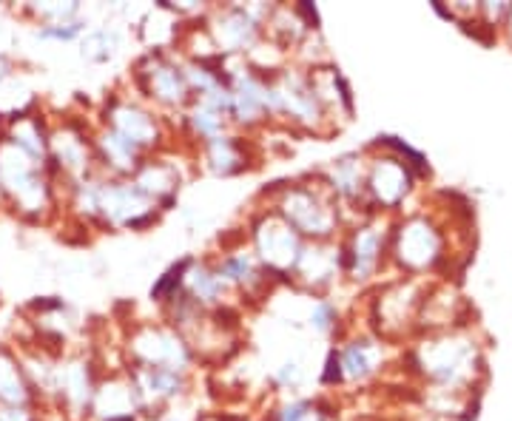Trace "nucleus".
Here are the masks:
<instances>
[{
	"mask_svg": "<svg viewBox=\"0 0 512 421\" xmlns=\"http://www.w3.org/2000/svg\"><path fill=\"white\" fill-rule=\"evenodd\" d=\"M151 200L134 183H100L97 217L111 225H140L148 220Z\"/></svg>",
	"mask_w": 512,
	"mask_h": 421,
	"instance_id": "f257e3e1",
	"label": "nucleus"
},
{
	"mask_svg": "<svg viewBox=\"0 0 512 421\" xmlns=\"http://www.w3.org/2000/svg\"><path fill=\"white\" fill-rule=\"evenodd\" d=\"M256 245H259L262 259L276 271H291L302 257V245L296 239V231L285 220L265 222L262 231L256 234Z\"/></svg>",
	"mask_w": 512,
	"mask_h": 421,
	"instance_id": "f03ea898",
	"label": "nucleus"
},
{
	"mask_svg": "<svg viewBox=\"0 0 512 421\" xmlns=\"http://www.w3.org/2000/svg\"><path fill=\"white\" fill-rule=\"evenodd\" d=\"M282 211H285V222L293 231H302L311 237H328L333 228L330 208H325V202H319V197H313L311 191H302V188L291 191Z\"/></svg>",
	"mask_w": 512,
	"mask_h": 421,
	"instance_id": "7ed1b4c3",
	"label": "nucleus"
},
{
	"mask_svg": "<svg viewBox=\"0 0 512 421\" xmlns=\"http://www.w3.org/2000/svg\"><path fill=\"white\" fill-rule=\"evenodd\" d=\"M37 396L23 365L20 356L12 348L0 345V404H20V407H35Z\"/></svg>",
	"mask_w": 512,
	"mask_h": 421,
	"instance_id": "20e7f679",
	"label": "nucleus"
},
{
	"mask_svg": "<svg viewBox=\"0 0 512 421\" xmlns=\"http://www.w3.org/2000/svg\"><path fill=\"white\" fill-rule=\"evenodd\" d=\"M399 254H402L407 265L424 268V265H430L436 259V254H439V237L424 222H410L402 231Z\"/></svg>",
	"mask_w": 512,
	"mask_h": 421,
	"instance_id": "39448f33",
	"label": "nucleus"
},
{
	"mask_svg": "<svg viewBox=\"0 0 512 421\" xmlns=\"http://www.w3.org/2000/svg\"><path fill=\"white\" fill-rule=\"evenodd\" d=\"M464 365H470V348H464L461 342H441L427 356L430 373L439 376L441 382H458L467 370Z\"/></svg>",
	"mask_w": 512,
	"mask_h": 421,
	"instance_id": "423d86ee",
	"label": "nucleus"
},
{
	"mask_svg": "<svg viewBox=\"0 0 512 421\" xmlns=\"http://www.w3.org/2000/svg\"><path fill=\"white\" fill-rule=\"evenodd\" d=\"M225 26H220V46H225L228 52H245L256 40V20L245 12V9H231L225 18Z\"/></svg>",
	"mask_w": 512,
	"mask_h": 421,
	"instance_id": "0eeeda50",
	"label": "nucleus"
},
{
	"mask_svg": "<svg viewBox=\"0 0 512 421\" xmlns=\"http://www.w3.org/2000/svg\"><path fill=\"white\" fill-rule=\"evenodd\" d=\"M111 129L117 131V134H123V137L131 140L137 148L148 146V143L157 137V126H154V120L137 109L117 111V114H114V126H111Z\"/></svg>",
	"mask_w": 512,
	"mask_h": 421,
	"instance_id": "6e6552de",
	"label": "nucleus"
},
{
	"mask_svg": "<svg viewBox=\"0 0 512 421\" xmlns=\"http://www.w3.org/2000/svg\"><path fill=\"white\" fill-rule=\"evenodd\" d=\"M151 94L157 97V100H163V103H180L188 92V80H185V74L180 69H174V66H168V63H157L151 72Z\"/></svg>",
	"mask_w": 512,
	"mask_h": 421,
	"instance_id": "1a4fd4ad",
	"label": "nucleus"
},
{
	"mask_svg": "<svg viewBox=\"0 0 512 421\" xmlns=\"http://www.w3.org/2000/svg\"><path fill=\"white\" fill-rule=\"evenodd\" d=\"M370 188L376 191V197L387 205L399 202L407 191V171L402 165H396L393 160L390 163H379L376 171H373V180H370Z\"/></svg>",
	"mask_w": 512,
	"mask_h": 421,
	"instance_id": "9d476101",
	"label": "nucleus"
},
{
	"mask_svg": "<svg viewBox=\"0 0 512 421\" xmlns=\"http://www.w3.org/2000/svg\"><path fill=\"white\" fill-rule=\"evenodd\" d=\"M185 288H188V293H191L197 302L211 305V302H220V296L225 293L228 285L222 282L217 271H211V268H205V265H194V268L185 274Z\"/></svg>",
	"mask_w": 512,
	"mask_h": 421,
	"instance_id": "9b49d317",
	"label": "nucleus"
},
{
	"mask_svg": "<svg viewBox=\"0 0 512 421\" xmlns=\"http://www.w3.org/2000/svg\"><path fill=\"white\" fill-rule=\"evenodd\" d=\"M379 251H382V237L376 228H362L356 239H353V274L356 279H365L376 262H379Z\"/></svg>",
	"mask_w": 512,
	"mask_h": 421,
	"instance_id": "f8f14e48",
	"label": "nucleus"
},
{
	"mask_svg": "<svg viewBox=\"0 0 512 421\" xmlns=\"http://www.w3.org/2000/svg\"><path fill=\"white\" fill-rule=\"evenodd\" d=\"M100 151H103V157H106L117 171H131V168H137V154H140V148L134 146L131 140H126L123 134H117L114 129H109L100 137Z\"/></svg>",
	"mask_w": 512,
	"mask_h": 421,
	"instance_id": "ddd939ff",
	"label": "nucleus"
},
{
	"mask_svg": "<svg viewBox=\"0 0 512 421\" xmlns=\"http://www.w3.org/2000/svg\"><path fill=\"white\" fill-rule=\"evenodd\" d=\"M373 365H376V350L370 348V342H353L336 356V367H342L348 379H365Z\"/></svg>",
	"mask_w": 512,
	"mask_h": 421,
	"instance_id": "4468645a",
	"label": "nucleus"
},
{
	"mask_svg": "<svg viewBox=\"0 0 512 421\" xmlns=\"http://www.w3.org/2000/svg\"><path fill=\"white\" fill-rule=\"evenodd\" d=\"M239 146L231 137H217V140H208V163L214 171L220 174H231L239 168Z\"/></svg>",
	"mask_w": 512,
	"mask_h": 421,
	"instance_id": "2eb2a0df",
	"label": "nucleus"
},
{
	"mask_svg": "<svg viewBox=\"0 0 512 421\" xmlns=\"http://www.w3.org/2000/svg\"><path fill=\"white\" fill-rule=\"evenodd\" d=\"M117 49V35L109 29H94L86 37H80V52L92 63H106Z\"/></svg>",
	"mask_w": 512,
	"mask_h": 421,
	"instance_id": "dca6fc26",
	"label": "nucleus"
},
{
	"mask_svg": "<svg viewBox=\"0 0 512 421\" xmlns=\"http://www.w3.org/2000/svg\"><path fill=\"white\" fill-rule=\"evenodd\" d=\"M330 185H333V191H339V194H345V197H353V194H359V188H362V177H359V163H353L350 157L339 160V163L333 165V174H330Z\"/></svg>",
	"mask_w": 512,
	"mask_h": 421,
	"instance_id": "f3484780",
	"label": "nucleus"
},
{
	"mask_svg": "<svg viewBox=\"0 0 512 421\" xmlns=\"http://www.w3.org/2000/svg\"><path fill=\"white\" fill-rule=\"evenodd\" d=\"M29 12L40 20L37 26H43V23H66V20H77L80 6H77V3H35V6H29Z\"/></svg>",
	"mask_w": 512,
	"mask_h": 421,
	"instance_id": "a211bd4d",
	"label": "nucleus"
},
{
	"mask_svg": "<svg viewBox=\"0 0 512 421\" xmlns=\"http://www.w3.org/2000/svg\"><path fill=\"white\" fill-rule=\"evenodd\" d=\"M86 32V23L77 20H66V23H43L37 26L35 35L40 40H57V43H69V40H77V37Z\"/></svg>",
	"mask_w": 512,
	"mask_h": 421,
	"instance_id": "6ab92c4d",
	"label": "nucleus"
},
{
	"mask_svg": "<svg viewBox=\"0 0 512 421\" xmlns=\"http://www.w3.org/2000/svg\"><path fill=\"white\" fill-rule=\"evenodd\" d=\"M191 123H194V129L200 131L202 137H208V140H217L222 131V114L220 111L208 109V106H197L194 114H191Z\"/></svg>",
	"mask_w": 512,
	"mask_h": 421,
	"instance_id": "aec40b11",
	"label": "nucleus"
},
{
	"mask_svg": "<svg viewBox=\"0 0 512 421\" xmlns=\"http://www.w3.org/2000/svg\"><path fill=\"white\" fill-rule=\"evenodd\" d=\"M333 319H336V311H333V305L328 302H316L311 308V328L319 330V333H328L333 328Z\"/></svg>",
	"mask_w": 512,
	"mask_h": 421,
	"instance_id": "412c9836",
	"label": "nucleus"
},
{
	"mask_svg": "<svg viewBox=\"0 0 512 421\" xmlns=\"http://www.w3.org/2000/svg\"><path fill=\"white\" fill-rule=\"evenodd\" d=\"M0 421H37V413H35V407L0 404Z\"/></svg>",
	"mask_w": 512,
	"mask_h": 421,
	"instance_id": "4be33fe9",
	"label": "nucleus"
},
{
	"mask_svg": "<svg viewBox=\"0 0 512 421\" xmlns=\"http://www.w3.org/2000/svg\"><path fill=\"white\" fill-rule=\"evenodd\" d=\"M299 376H302V370H299L296 362H285L282 370H279V382H282V385H296V382H299Z\"/></svg>",
	"mask_w": 512,
	"mask_h": 421,
	"instance_id": "5701e85b",
	"label": "nucleus"
},
{
	"mask_svg": "<svg viewBox=\"0 0 512 421\" xmlns=\"http://www.w3.org/2000/svg\"><path fill=\"white\" fill-rule=\"evenodd\" d=\"M12 74H15V63H12V57L0 52V86H3V83H9V80H12Z\"/></svg>",
	"mask_w": 512,
	"mask_h": 421,
	"instance_id": "b1692460",
	"label": "nucleus"
},
{
	"mask_svg": "<svg viewBox=\"0 0 512 421\" xmlns=\"http://www.w3.org/2000/svg\"><path fill=\"white\" fill-rule=\"evenodd\" d=\"M37 421H63V419H40V416H37Z\"/></svg>",
	"mask_w": 512,
	"mask_h": 421,
	"instance_id": "393cba45",
	"label": "nucleus"
}]
</instances>
